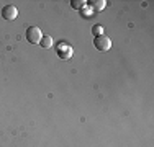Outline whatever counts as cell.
I'll return each instance as SVG.
<instances>
[{
	"instance_id": "obj_1",
	"label": "cell",
	"mask_w": 154,
	"mask_h": 147,
	"mask_svg": "<svg viewBox=\"0 0 154 147\" xmlns=\"http://www.w3.org/2000/svg\"><path fill=\"white\" fill-rule=\"evenodd\" d=\"M56 54L59 56V59H62V61H67V59L72 57L74 49H72L71 44H67L66 41H61V43L56 44Z\"/></svg>"
},
{
	"instance_id": "obj_2",
	"label": "cell",
	"mask_w": 154,
	"mask_h": 147,
	"mask_svg": "<svg viewBox=\"0 0 154 147\" xmlns=\"http://www.w3.org/2000/svg\"><path fill=\"white\" fill-rule=\"evenodd\" d=\"M25 36H26V41L30 44H39L43 38V33L38 26H30V28H26V34Z\"/></svg>"
},
{
	"instance_id": "obj_3",
	"label": "cell",
	"mask_w": 154,
	"mask_h": 147,
	"mask_svg": "<svg viewBox=\"0 0 154 147\" xmlns=\"http://www.w3.org/2000/svg\"><path fill=\"white\" fill-rule=\"evenodd\" d=\"M94 46H95V49L105 52V51H108L110 47H112V41H110V38H108V36H105V34L95 36V38H94Z\"/></svg>"
},
{
	"instance_id": "obj_4",
	"label": "cell",
	"mask_w": 154,
	"mask_h": 147,
	"mask_svg": "<svg viewBox=\"0 0 154 147\" xmlns=\"http://www.w3.org/2000/svg\"><path fill=\"white\" fill-rule=\"evenodd\" d=\"M17 16H18L17 7H13V5H5V7L2 8V18H3V20L12 21V20H15Z\"/></svg>"
},
{
	"instance_id": "obj_5",
	"label": "cell",
	"mask_w": 154,
	"mask_h": 147,
	"mask_svg": "<svg viewBox=\"0 0 154 147\" xmlns=\"http://www.w3.org/2000/svg\"><path fill=\"white\" fill-rule=\"evenodd\" d=\"M89 3V7L92 10H97V12H100V10L105 8V5H107V2L105 0H92V2H87Z\"/></svg>"
},
{
	"instance_id": "obj_6",
	"label": "cell",
	"mask_w": 154,
	"mask_h": 147,
	"mask_svg": "<svg viewBox=\"0 0 154 147\" xmlns=\"http://www.w3.org/2000/svg\"><path fill=\"white\" fill-rule=\"evenodd\" d=\"M39 46L45 47V49H49V47L53 46V38H51V36H43V38H41V43H39Z\"/></svg>"
},
{
	"instance_id": "obj_7",
	"label": "cell",
	"mask_w": 154,
	"mask_h": 147,
	"mask_svg": "<svg viewBox=\"0 0 154 147\" xmlns=\"http://www.w3.org/2000/svg\"><path fill=\"white\" fill-rule=\"evenodd\" d=\"M85 5H87L85 0H72V2H71V7H72L74 10H82Z\"/></svg>"
},
{
	"instance_id": "obj_8",
	"label": "cell",
	"mask_w": 154,
	"mask_h": 147,
	"mask_svg": "<svg viewBox=\"0 0 154 147\" xmlns=\"http://www.w3.org/2000/svg\"><path fill=\"white\" fill-rule=\"evenodd\" d=\"M80 13H82V16H84V18H89V16H92V13H94V10H92V8H90V7H89V3H87V5H85V7H84V8H82V10H80Z\"/></svg>"
},
{
	"instance_id": "obj_9",
	"label": "cell",
	"mask_w": 154,
	"mask_h": 147,
	"mask_svg": "<svg viewBox=\"0 0 154 147\" xmlns=\"http://www.w3.org/2000/svg\"><path fill=\"white\" fill-rule=\"evenodd\" d=\"M92 33H94V36H102V34H105L103 26H102V25H95V26L92 28Z\"/></svg>"
}]
</instances>
